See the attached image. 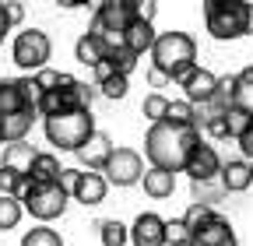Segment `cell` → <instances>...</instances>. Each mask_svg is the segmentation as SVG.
Returning a JSON list of instances; mask_svg holds the SVG:
<instances>
[{
    "instance_id": "25",
    "label": "cell",
    "mask_w": 253,
    "mask_h": 246,
    "mask_svg": "<svg viewBox=\"0 0 253 246\" xmlns=\"http://www.w3.org/2000/svg\"><path fill=\"white\" fill-rule=\"evenodd\" d=\"M21 214H25V207H21L18 197L0 194V232H11V229L21 222Z\"/></svg>"
},
{
    "instance_id": "7",
    "label": "cell",
    "mask_w": 253,
    "mask_h": 246,
    "mask_svg": "<svg viewBox=\"0 0 253 246\" xmlns=\"http://www.w3.org/2000/svg\"><path fill=\"white\" fill-rule=\"evenodd\" d=\"M21 207L32 214V218H39V222H53L60 218L63 211H67V201L71 194L60 187V183H28V187L21 190Z\"/></svg>"
},
{
    "instance_id": "38",
    "label": "cell",
    "mask_w": 253,
    "mask_h": 246,
    "mask_svg": "<svg viewBox=\"0 0 253 246\" xmlns=\"http://www.w3.org/2000/svg\"><path fill=\"white\" fill-rule=\"evenodd\" d=\"M148 84H151V88H166L169 78H166L162 71H155V67H151V71H148Z\"/></svg>"
},
{
    "instance_id": "40",
    "label": "cell",
    "mask_w": 253,
    "mask_h": 246,
    "mask_svg": "<svg viewBox=\"0 0 253 246\" xmlns=\"http://www.w3.org/2000/svg\"><path fill=\"white\" fill-rule=\"evenodd\" d=\"M11 32V21H7V11H4V4H0V42H4V36Z\"/></svg>"
},
{
    "instance_id": "23",
    "label": "cell",
    "mask_w": 253,
    "mask_h": 246,
    "mask_svg": "<svg viewBox=\"0 0 253 246\" xmlns=\"http://www.w3.org/2000/svg\"><path fill=\"white\" fill-rule=\"evenodd\" d=\"M232 106H239L243 113L253 116V67H243L236 74V99H232Z\"/></svg>"
},
{
    "instance_id": "27",
    "label": "cell",
    "mask_w": 253,
    "mask_h": 246,
    "mask_svg": "<svg viewBox=\"0 0 253 246\" xmlns=\"http://www.w3.org/2000/svg\"><path fill=\"white\" fill-rule=\"evenodd\" d=\"M99 236H102V246H126L130 243V229L116 218H106L99 222Z\"/></svg>"
},
{
    "instance_id": "14",
    "label": "cell",
    "mask_w": 253,
    "mask_h": 246,
    "mask_svg": "<svg viewBox=\"0 0 253 246\" xmlns=\"http://www.w3.org/2000/svg\"><path fill=\"white\" fill-rule=\"evenodd\" d=\"M179 88H183V99H186L190 106H204V102L214 99L218 78H214L211 71H204V67H194V71L186 74V81H179Z\"/></svg>"
},
{
    "instance_id": "17",
    "label": "cell",
    "mask_w": 253,
    "mask_h": 246,
    "mask_svg": "<svg viewBox=\"0 0 253 246\" xmlns=\"http://www.w3.org/2000/svg\"><path fill=\"white\" fill-rule=\"evenodd\" d=\"M106 194H109V183H106L102 172H81V176H78V187H74L71 197L81 201L84 207H95V204L106 201Z\"/></svg>"
},
{
    "instance_id": "9",
    "label": "cell",
    "mask_w": 253,
    "mask_h": 246,
    "mask_svg": "<svg viewBox=\"0 0 253 246\" xmlns=\"http://www.w3.org/2000/svg\"><path fill=\"white\" fill-rule=\"evenodd\" d=\"M11 56H14V64L21 71L39 74L49 64V56H53V42H49V36L42 28H25V32H18L14 42H11Z\"/></svg>"
},
{
    "instance_id": "34",
    "label": "cell",
    "mask_w": 253,
    "mask_h": 246,
    "mask_svg": "<svg viewBox=\"0 0 253 246\" xmlns=\"http://www.w3.org/2000/svg\"><path fill=\"white\" fill-rule=\"evenodd\" d=\"M32 81L39 84V91L46 95V91H53L56 84H60V71H53V67H42L39 74H32Z\"/></svg>"
},
{
    "instance_id": "33",
    "label": "cell",
    "mask_w": 253,
    "mask_h": 246,
    "mask_svg": "<svg viewBox=\"0 0 253 246\" xmlns=\"http://www.w3.org/2000/svg\"><path fill=\"white\" fill-rule=\"evenodd\" d=\"M99 88H102L106 99H123V95H126V78H123V74H109Z\"/></svg>"
},
{
    "instance_id": "20",
    "label": "cell",
    "mask_w": 253,
    "mask_h": 246,
    "mask_svg": "<svg viewBox=\"0 0 253 246\" xmlns=\"http://www.w3.org/2000/svg\"><path fill=\"white\" fill-rule=\"evenodd\" d=\"M141 183H144V194L155 197V201H166V197H172V190H176V176L166 172V169H151V165L144 169Z\"/></svg>"
},
{
    "instance_id": "5",
    "label": "cell",
    "mask_w": 253,
    "mask_h": 246,
    "mask_svg": "<svg viewBox=\"0 0 253 246\" xmlns=\"http://www.w3.org/2000/svg\"><path fill=\"white\" fill-rule=\"evenodd\" d=\"M91 99H95V88L88 81H78L74 74H60V84L39 99V116L46 120L71 109H91Z\"/></svg>"
},
{
    "instance_id": "21",
    "label": "cell",
    "mask_w": 253,
    "mask_h": 246,
    "mask_svg": "<svg viewBox=\"0 0 253 246\" xmlns=\"http://www.w3.org/2000/svg\"><path fill=\"white\" fill-rule=\"evenodd\" d=\"M21 109H32L21 95V78H4L0 81V116H14Z\"/></svg>"
},
{
    "instance_id": "15",
    "label": "cell",
    "mask_w": 253,
    "mask_h": 246,
    "mask_svg": "<svg viewBox=\"0 0 253 246\" xmlns=\"http://www.w3.org/2000/svg\"><path fill=\"white\" fill-rule=\"evenodd\" d=\"M113 141H109V134H102V130H95L78 151H74V155L81 159V165L88 169V172H102V165L109 162V155H113Z\"/></svg>"
},
{
    "instance_id": "2",
    "label": "cell",
    "mask_w": 253,
    "mask_h": 246,
    "mask_svg": "<svg viewBox=\"0 0 253 246\" xmlns=\"http://www.w3.org/2000/svg\"><path fill=\"white\" fill-rule=\"evenodd\" d=\"M151 67L162 71L169 81H186V74L197 67V42L186 32H158L151 46Z\"/></svg>"
},
{
    "instance_id": "10",
    "label": "cell",
    "mask_w": 253,
    "mask_h": 246,
    "mask_svg": "<svg viewBox=\"0 0 253 246\" xmlns=\"http://www.w3.org/2000/svg\"><path fill=\"white\" fill-rule=\"evenodd\" d=\"M102 176H106V183H113V187H134V183H141V176H144V159L134 148H113L109 162L102 165Z\"/></svg>"
},
{
    "instance_id": "39",
    "label": "cell",
    "mask_w": 253,
    "mask_h": 246,
    "mask_svg": "<svg viewBox=\"0 0 253 246\" xmlns=\"http://www.w3.org/2000/svg\"><path fill=\"white\" fill-rule=\"evenodd\" d=\"M239 151H243V159H246V162H253V130L239 141Z\"/></svg>"
},
{
    "instance_id": "42",
    "label": "cell",
    "mask_w": 253,
    "mask_h": 246,
    "mask_svg": "<svg viewBox=\"0 0 253 246\" xmlns=\"http://www.w3.org/2000/svg\"><path fill=\"white\" fill-rule=\"evenodd\" d=\"M250 165H253V162H250Z\"/></svg>"
},
{
    "instance_id": "37",
    "label": "cell",
    "mask_w": 253,
    "mask_h": 246,
    "mask_svg": "<svg viewBox=\"0 0 253 246\" xmlns=\"http://www.w3.org/2000/svg\"><path fill=\"white\" fill-rule=\"evenodd\" d=\"M4 11H7V21H11V28H14V25L25 18V7H21V4H4Z\"/></svg>"
},
{
    "instance_id": "29",
    "label": "cell",
    "mask_w": 253,
    "mask_h": 246,
    "mask_svg": "<svg viewBox=\"0 0 253 246\" xmlns=\"http://www.w3.org/2000/svg\"><path fill=\"white\" fill-rule=\"evenodd\" d=\"M141 113H144L151 123H162L166 113H169V99L162 95V91H151V95L144 99V106H141Z\"/></svg>"
},
{
    "instance_id": "30",
    "label": "cell",
    "mask_w": 253,
    "mask_h": 246,
    "mask_svg": "<svg viewBox=\"0 0 253 246\" xmlns=\"http://www.w3.org/2000/svg\"><path fill=\"white\" fill-rule=\"evenodd\" d=\"M169 123H179V127H194V106H190L186 99L179 102H169V113H166Z\"/></svg>"
},
{
    "instance_id": "18",
    "label": "cell",
    "mask_w": 253,
    "mask_h": 246,
    "mask_svg": "<svg viewBox=\"0 0 253 246\" xmlns=\"http://www.w3.org/2000/svg\"><path fill=\"white\" fill-rule=\"evenodd\" d=\"M74 56H78V64H84V67H99V64H106V56H109V42L106 39H99V36H91V32H84L78 42H74Z\"/></svg>"
},
{
    "instance_id": "3",
    "label": "cell",
    "mask_w": 253,
    "mask_h": 246,
    "mask_svg": "<svg viewBox=\"0 0 253 246\" xmlns=\"http://www.w3.org/2000/svg\"><path fill=\"white\" fill-rule=\"evenodd\" d=\"M204 25L211 39L229 42L253 32V4L246 0H208L204 4Z\"/></svg>"
},
{
    "instance_id": "19",
    "label": "cell",
    "mask_w": 253,
    "mask_h": 246,
    "mask_svg": "<svg viewBox=\"0 0 253 246\" xmlns=\"http://www.w3.org/2000/svg\"><path fill=\"white\" fill-rule=\"evenodd\" d=\"M155 39H158L155 25H148V21H137V18H134L130 25H126V32H123V46L130 49L134 56H144V53H151Z\"/></svg>"
},
{
    "instance_id": "13",
    "label": "cell",
    "mask_w": 253,
    "mask_h": 246,
    "mask_svg": "<svg viewBox=\"0 0 253 246\" xmlns=\"http://www.w3.org/2000/svg\"><path fill=\"white\" fill-rule=\"evenodd\" d=\"M130 243L134 246H166V218L155 211H141L130 225Z\"/></svg>"
},
{
    "instance_id": "22",
    "label": "cell",
    "mask_w": 253,
    "mask_h": 246,
    "mask_svg": "<svg viewBox=\"0 0 253 246\" xmlns=\"http://www.w3.org/2000/svg\"><path fill=\"white\" fill-rule=\"evenodd\" d=\"M60 172H63V165H60L56 155H49V151H39L36 162H32V183H56Z\"/></svg>"
},
{
    "instance_id": "12",
    "label": "cell",
    "mask_w": 253,
    "mask_h": 246,
    "mask_svg": "<svg viewBox=\"0 0 253 246\" xmlns=\"http://www.w3.org/2000/svg\"><path fill=\"white\" fill-rule=\"evenodd\" d=\"M186 246H239L236 243V229L229 218H221V214H211L204 225H197L190 232V243Z\"/></svg>"
},
{
    "instance_id": "6",
    "label": "cell",
    "mask_w": 253,
    "mask_h": 246,
    "mask_svg": "<svg viewBox=\"0 0 253 246\" xmlns=\"http://www.w3.org/2000/svg\"><path fill=\"white\" fill-rule=\"evenodd\" d=\"M39 151L28 141H14L4 148V159H0V194L21 197V190L32 183V162H36Z\"/></svg>"
},
{
    "instance_id": "1",
    "label": "cell",
    "mask_w": 253,
    "mask_h": 246,
    "mask_svg": "<svg viewBox=\"0 0 253 246\" xmlns=\"http://www.w3.org/2000/svg\"><path fill=\"white\" fill-rule=\"evenodd\" d=\"M201 144V134L194 127H179V123H151L144 134V155L151 162V169H166V172H183L190 151Z\"/></svg>"
},
{
    "instance_id": "26",
    "label": "cell",
    "mask_w": 253,
    "mask_h": 246,
    "mask_svg": "<svg viewBox=\"0 0 253 246\" xmlns=\"http://www.w3.org/2000/svg\"><path fill=\"white\" fill-rule=\"evenodd\" d=\"M106 64H109V71H113V74H123V78H126V74H130V71L137 67V56H134L130 49H126L123 42H120V46H109Z\"/></svg>"
},
{
    "instance_id": "28",
    "label": "cell",
    "mask_w": 253,
    "mask_h": 246,
    "mask_svg": "<svg viewBox=\"0 0 253 246\" xmlns=\"http://www.w3.org/2000/svg\"><path fill=\"white\" fill-rule=\"evenodd\" d=\"M21 246H63L60 232L56 229H46V225H36L21 236Z\"/></svg>"
},
{
    "instance_id": "11",
    "label": "cell",
    "mask_w": 253,
    "mask_h": 246,
    "mask_svg": "<svg viewBox=\"0 0 253 246\" xmlns=\"http://www.w3.org/2000/svg\"><path fill=\"white\" fill-rule=\"evenodd\" d=\"M183 172L190 176V183H214V179L221 176V159H218V151H214L211 144L201 141L194 151H190Z\"/></svg>"
},
{
    "instance_id": "4",
    "label": "cell",
    "mask_w": 253,
    "mask_h": 246,
    "mask_svg": "<svg viewBox=\"0 0 253 246\" xmlns=\"http://www.w3.org/2000/svg\"><path fill=\"white\" fill-rule=\"evenodd\" d=\"M42 130H46V141L53 148L78 151L95 134V116H91V109H71V113H60V116H46Z\"/></svg>"
},
{
    "instance_id": "32",
    "label": "cell",
    "mask_w": 253,
    "mask_h": 246,
    "mask_svg": "<svg viewBox=\"0 0 253 246\" xmlns=\"http://www.w3.org/2000/svg\"><path fill=\"white\" fill-rule=\"evenodd\" d=\"M211 214H214V211H211L208 204H190V207H186V214H183V222H186V229H190V232H194L197 225H204V222L211 218Z\"/></svg>"
},
{
    "instance_id": "24",
    "label": "cell",
    "mask_w": 253,
    "mask_h": 246,
    "mask_svg": "<svg viewBox=\"0 0 253 246\" xmlns=\"http://www.w3.org/2000/svg\"><path fill=\"white\" fill-rule=\"evenodd\" d=\"M250 130H253V116H250V113H243L239 106H232V109L225 113V137L243 141Z\"/></svg>"
},
{
    "instance_id": "8",
    "label": "cell",
    "mask_w": 253,
    "mask_h": 246,
    "mask_svg": "<svg viewBox=\"0 0 253 246\" xmlns=\"http://www.w3.org/2000/svg\"><path fill=\"white\" fill-rule=\"evenodd\" d=\"M130 21H134V0H106V4L95 7L88 32L99 36V39H106L109 46H120Z\"/></svg>"
},
{
    "instance_id": "16",
    "label": "cell",
    "mask_w": 253,
    "mask_h": 246,
    "mask_svg": "<svg viewBox=\"0 0 253 246\" xmlns=\"http://www.w3.org/2000/svg\"><path fill=\"white\" fill-rule=\"evenodd\" d=\"M218 183H221V190H225V194H243V190L253 187V165H250L246 159H229V162H221Z\"/></svg>"
},
{
    "instance_id": "36",
    "label": "cell",
    "mask_w": 253,
    "mask_h": 246,
    "mask_svg": "<svg viewBox=\"0 0 253 246\" xmlns=\"http://www.w3.org/2000/svg\"><path fill=\"white\" fill-rule=\"evenodd\" d=\"M78 176H81V169H63L56 183H60V187L67 190V194H74V187H78Z\"/></svg>"
},
{
    "instance_id": "41",
    "label": "cell",
    "mask_w": 253,
    "mask_h": 246,
    "mask_svg": "<svg viewBox=\"0 0 253 246\" xmlns=\"http://www.w3.org/2000/svg\"><path fill=\"white\" fill-rule=\"evenodd\" d=\"M109 74H113V71H109V64H99V67H95V81H99V84H102Z\"/></svg>"
},
{
    "instance_id": "31",
    "label": "cell",
    "mask_w": 253,
    "mask_h": 246,
    "mask_svg": "<svg viewBox=\"0 0 253 246\" xmlns=\"http://www.w3.org/2000/svg\"><path fill=\"white\" fill-rule=\"evenodd\" d=\"M186 243H190V229H186V222H183V218L166 222V246H186Z\"/></svg>"
},
{
    "instance_id": "35",
    "label": "cell",
    "mask_w": 253,
    "mask_h": 246,
    "mask_svg": "<svg viewBox=\"0 0 253 246\" xmlns=\"http://www.w3.org/2000/svg\"><path fill=\"white\" fill-rule=\"evenodd\" d=\"M155 14H158V4H151V0H134V18L137 21H155Z\"/></svg>"
}]
</instances>
